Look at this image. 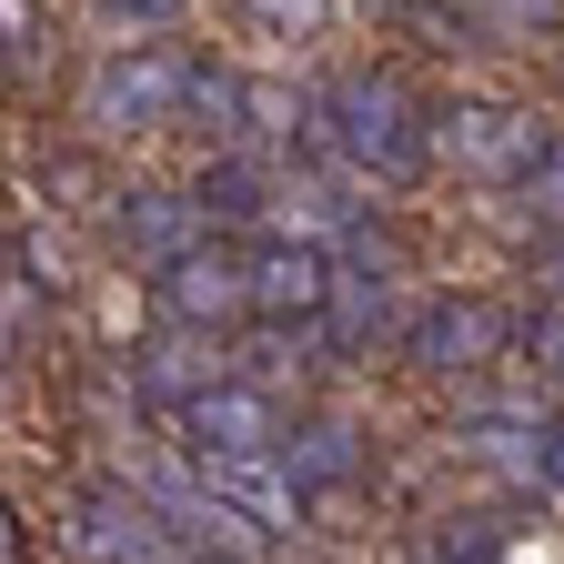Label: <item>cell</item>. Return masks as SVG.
Wrapping results in <instances>:
<instances>
[{"label":"cell","instance_id":"1","mask_svg":"<svg viewBox=\"0 0 564 564\" xmlns=\"http://www.w3.org/2000/svg\"><path fill=\"white\" fill-rule=\"evenodd\" d=\"M313 141L343 182H373V192H403L434 172V111L413 101L403 70H343L313 101Z\"/></svg>","mask_w":564,"mask_h":564},{"label":"cell","instance_id":"2","mask_svg":"<svg viewBox=\"0 0 564 564\" xmlns=\"http://www.w3.org/2000/svg\"><path fill=\"white\" fill-rule=\"evenodd\" d=\"M544 141H554V121L534 101H454V111H434V162H454V182H474V192H514L544 162Z\"/></svg>","mask_w":564,"mask_h":564},{"label":"cell","instance_id":"3","mask_svg":"<svg viewBox=\"0 0 564 564\" xmlns=\"http://www.w3.org/2000/svg\"><path fill=\"white\" fill-rule=\"evenodd\" d=\"M192 70L202 61H182L162 41H131L82 82V121L91 131H172V121H192Z\"/></svg>","mask_w":564,"mask_h":564},{"label":"cell","instance_id":"4","mask_svg":"<svg viewBox=\"0 0 564 564\" xmlns=\"http://www.w3.org/2000/svg\"><path fill=\"white\" fill-rule=\"evenodd\" d=\"M61 554L70 564H182V544L162 534V514L141 505L121 474H91L61 494Z\"/></svg>","mask_w":564,"mask_h":564},{"label":"cell","instance_id":"5","mask_svg":"<svg viewBox=\"0 0 564 564\" xmlns=\"http://www.w3.org/2000/svg\"><path fill=\"white\" fill-rule=\"evenodd\" d=\"M514 352V313L494 293H434L413 323H403V364L434 373V383H474Z\"/></svg>","mask_w":564,"mask_h":564},{"label":"cell","instance_id":"6","mask_svg":"<svg viewBox=\"0 0 564 564\" xmlns=\"http://www.w3.org/2000/svg\"><path fill=\"white\" fill-rule=\"evenodd\" d=\"M162 423H172V444H182L192 464H242V454H272V434H282V393L252 383V373H223V383H202L192 403H172Z\"/></svg>","mask_w":564,"mask_h":564},{"label":"cell","instance_id":"7","mask_svg":"<svg viewBox=\"0 0 564 564\" xmlns=\"http://www.w3.org/2000/svg\"><path fill=\"white\" fill-rule=\"evenodd\" d=\"M152 313L162 323H192V333H242L252 323V303H242V242H223V232H202L192 252H172L162 272H152Z\"/></svg>","mask_w":564,"mask_h":564},{"label":"cell","instance_id":"8","mask_svg":"<svg viewBox=\"0 0 564 564\" xmlns=\"http://www.w3.org/2000/svg\"><path fill=\"white\" fill-rule=\"evenodd\" d=\"M323 282H333V242H293V232L242 242V303H252L262 333L323 323Z\"/></svg>","mask_w":564,"mask_h":564},{"label":"cell","instance_id":"9","mask_svg":"<svg viewBox=\"0 0 564 564\" xmlns=\"http://www.w3.org/2000/svg\"><path fill=\"white\" fill-rule=\"evenodd\" d=\"M272 464H282V484H293L303 514H313V505H343V494L364 484L373 444H364V423H352V413H282Z\"/></svg>","mask_w":564,"mask_h":564},{"label":"cell","instance_id":"10","mask_svg":"<svg viewBox=\"0 0 564 564\" xmlns=\"http://www.w3.org/2000/svg\"><path fill=\"white\" fill-rule=\"evenodd\" d=\"M232 373V343L223 333H192V323H152L131 343V393L152 403V413H172V403H192L202 383H223Z\"/></svg>","mask_w":564,"mask_h":564},{"label":"cell","instance_id":"11","mask_svg":"<svg viewBox=\"0 0 564 564\" xmlns=\"http://www.w3.org/2000/svg\"><path fill=\"white\" fill-rule=\"evenodd\" d=\"M202 232H212V223H202V202L172 192V182H131V192H111V252L141 262V272H162V262L192 252Z\"/></svg>","mask_w":564,"mask_h":564},{"label":"cell","instance_id":"12","mask_svg":"<svg viewBox=\"0 0 564 564\" xmlns=\"http://www.w3.org/2000/svg\"><path fill=\"white\" fill-rule=\"evenodd\" d=\"M494 484H505V494H534V484H554V444H544V423L534 413H474L464 423V434H454Z\"/></svg>","mask_w":564,"mask_h":564},{"label":"cell","instance_id":"13","mask_svg":"<svg viewBox=\"0 0 564 564\" xmlns=\"http://www.w3.org/2000/svg\"><path fill=\"white\" fill-rule=\"evenodd\" d=\"M202 484H212V505H232V514H242V524H262L272 544L303 524V494L282 484V464H272V454H242V464H202Z\"/></svg>","mask_w":564,"mask_h":564},{"label":"cell","instance_id":"14","mask_svg":"<svg viewBox=\"0 0 564 564\" xmlns=\"http://www.w3.org/2000/svg\"><path fill=\"white\" fill-rule=\"evenodd\" d=\"M192 202H202V223H212V232H232V223H262V212H272V162L252 152V141H223V152L202 162Z\"/></svg>","mask_w":564,"mask_h":564},{"label":"cell","instance_id":"15","mask_svg":"<svg viewBox=\"0 0 564 564\" xmlns=\"http://www.w3.org/2000/svg\"><path fill=\"white\" fill-rule=\"evenodd\" d=\"M41 333H51V293L11 262V272H0V364H31Z\"/></svg>","mask_w":564,"mask_h":564},{"label":"cell","instance_id":"16","mask_svg":"<svg viewBox=\"0 0 564 564\" xmlns=\"http://www.w3.org/2000/svg\"><path fill=\"white\" fill-rule=\"evenodd\" d=\"M514 202L534 212V223H554V232H564V131L544 141V162H534V172L514 182Z\"/></svg>","mask_w":564,"mask_h":564},{"label":"cell","instance_id":"17","mask_svg":"<svg viewBox=\"0 0 564 564\" xmlns=\"http://www.w3.org/2000/svg\"><path fill=\"white\" fill-rule=\"evenodd\" d=\"M514 333H524V352H534V373H544V383H564V293H554L534 323H514Z\"/></svg>","mask_w":564,"mask_h":564},{"label":"cell","instance_id":"18","mask_svg":"<svg viewBox=\"0 0 564 564\" xmlns=\"http://www.w3.org/2000/svg\"><path fill=\"white\" fill-rule=\"evenodd\" d=\"M242 11H252L262 31H282V41H303V31H323V21H333V0H242Z\"/></svg>","mask_w":564,"mask_h":564},{"label":"cell","instance_id":"19","mask_svg":"<svg viewBox=\"0 0 564 564\" xmlns=\"http://www.w3.org/2000/svg\"><path fill=\"white\" fill-rule=\"evenodd\" d=\"M91 11H101V21H121V31H152V21H172V11H182V0H91Z\"/></svg>","mask_w":564,"mask_h":564},{"label":"cell","instance_id":"20","mask_svg":"<svg viewBox=\"0 0 564 564\" xmlns=\"http://www.w3.org/2000/svg\"><path fill=\"white\" fill-rule=\"evenodd\" d=\"M0 564H31V524H21L11 494H0Z\"/></svg>","mask_w":564,"mask_h":564},{"label":"cell","instance_id":"21","mask_svg":"<svg viewBox=\"0 0 564 564\" xmlns=\"http://www.w3.org/2000/svg\"><path fill=\"white\" fill-rule=\"evenodd\" d=\"M31 31H41V0H0V51L31 41Z\"/></svg>","mask_w":564,"mask_h":564},{"label":"cell","instance_id":"22","mask_svg":"<svg viewBox=\"0 0 564 564\" xmlns=\"http://www.w3.org/2000/svg\"><path fill=\"white\" fill-rule=\"evenodd\" d=\"M544 444H554V484H564V423H544Z\"/></svg>","mask_w":564,"mask_h":564},{"label":"cell","instance_id":"23","mask_svg":"<svg viewBox=\"0 0 564 564\" xmlns=\"http://www.w3.org/2000/svg\"><path fill=\"white\" fill-rule=\"evenodd\" d=\"M544 282H554V293H564V242H554V252H544Z\"/></svg>","mask_w":564,"mask_h":564},{"label":"cell","instance_id":"24","mask_svg":"<svg viewBox=\"0 0 564 564\" xmlns=\"http://www.w3.org/2000/svg\"><path fill=\"white\" fill-rule=\"evenodd\" d=\"M454 564H494V554H454Z\"/></svg>","mask_w":564,"mask_h":564}]
</instances>
